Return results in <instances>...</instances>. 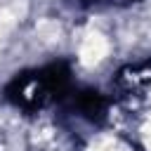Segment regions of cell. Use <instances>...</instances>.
<instances>
[{"label":"cell","instance_id":"obj_1","mask_svg":"<svg viewBox=\"0 0 151 151\" xmlns=\"http://www.w3.org/2000/svg\"><path fill=\"white\" fill-rule=\"evenodd\" d=\"M71 94L68 61H52L40 68L21 71L5 85V99L24 113L42 111Z\"/></svg>","mask_w":151,"mask_h":151},{"label":"cell","instance_id":"obj_2","mask_svg":"<svg viewBox=\"0 0 151 151\" xmlns=\"http://www.w3.org/2000/svg\"><path fill=\"white\" fill-rule=\"evenodd\" d=\"M71 111L85 120H92V123H99L106 111H109V99L99 92V90H78V92H71Z\"/></svg>","mask_w":151,"mask_h":151},{"label":"cell","instance_id":"obj_3","mask_svg":"<svg viewBox=\"0 0 151 151\" xmlns=\"http://www.w3.org/2000/svg\"><path fill=\"white\" fill-rule=\"evenodd\" d=\"M83 2H94V5H109V2H137V0H83Z\"/></svg>","mask_w":151,"mask_h":151}]
</instances>
